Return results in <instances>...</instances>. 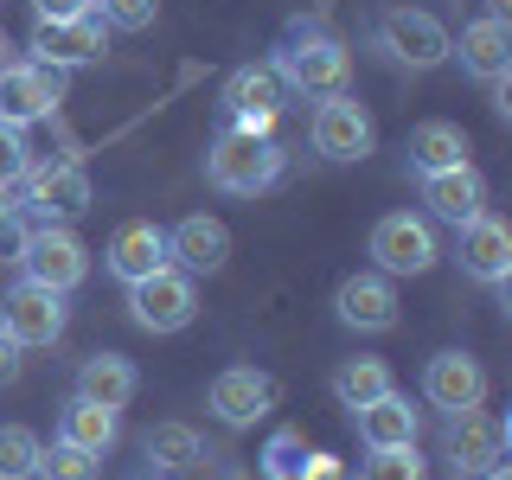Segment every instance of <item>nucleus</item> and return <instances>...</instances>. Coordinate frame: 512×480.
Here are the masks:
<instances>
[{"instance_id": "obj_26", "label": "nucleus", "mask_w": 512, "mask_h": 480, "mask_svg": "<svg viewBox=\"0 0 512 480\" xmlns=\"http://www.w3.org/2000/svg\"><path fill=\"white\" fill-rule=\"evenodd\" d=\"M199 455H205V442H199L192 423H154L148 436H141V461H148L154 474H186V468H199Z\"/></svg>"}, {"instance_id": "obj_2", "label": "nucleus", "mask_w": 512, "mask_h": 480, "mask_svg": "<svg viewBox=\"0 0 512 480\" xmlns=\"http://www.w3.org/2000/svg\"><path fill=\"white\" fill-rule=\"evenodd\" d=\"M288 154L276 148V135H237V128H218V141L205 148V180L231 199H256L282 180Z\"/></svg>"}, {"instance_id": "obj_32", "label": "nucleus", "mask_w": 512, "mask_h": 480, "mask_svg": "<svg viewBox=\"0 0 512 480\" xmlns=\"http://www.w3.org/2000/svg\"><path fill=\"white\" fill-rule=\"evenodd\" d=\"M26 167H32V141H26V128L0 122V192L20 186V180H26Z\"/></svg>"}, {"instance_id": "obj_35", "label": "nucleus", "mask_w": 512, "mask_h": 480, "mask_svg": "<svg viewBox=\"0 0 512 480\" xmlns=\"http://www.w3.org/2000/svg\"><path fill=\"white\" fill-rule=\"evenodd\" d=\"M20 372H26V346L13 340L7 327H0V384H13V378H20Z\"/></svg>"}, {"instance_id": "obj_39", "label": "nucleus", "mask_w": 512, "mask_h": 480, "mask_svg": "<svg viewBox=\"0 0 512 480\" xmlns=\"http://www.w3.org/2000/svg\"><path fill=\"white\" fill-rule=\"evenodd\" d=\"M7 64H13V45H7V32H0V71H7Z\"/></svg>"}, {"instance_id": "obj_7", "label": "nucleus", "mask_w": 512, "mask_h": 480, "mask_svg": "<svg viewBox=\"0 0 512 480\" xmlns=\"http://www.w3.org/2000/svg\"><path fill=\"white\" fill-rule=\"evenodd\" d=\"M192 314H199V282L186 276V269H154V276L128 282V320H135L141 333H180L192 327Z\"/></svg>"}, {"instance_id": "obj_21", "label": "nucleus", "mask_w": 512, "mask_h": 480, "mask_svg": "<svg viewBox=\"0 0 512 480\" xmlns=\"http://www.w3.org/2000/svg\"><path fill=\"white\" fill-rule=\"evenodd\" d=\"M103 269H109V276H116L122 288H128V282H141V276H154V269H167V231H160L154 218H128L122 231L109 237Z\"/></svg>"}, {"instance_id": "obj_3", "label": "nucleus", "mask_w": 512, "mask_h": 480, "mask_svg": "<svg viewBox=\"0 0 512 480\" xmlns=\"http://www.w3.org/2000/svg\"><path fill=\"white\" fill-rule=\"evenodd\" d=\"M372 45L397 64V71H436V64H448L455 32H448L436 13H423V7H410V0H404V7H384L378 13Z\"/></svg>"}, {"instance_id": "obj_13", "label": "nucleus", "mask_w": 512, "mask_h": 480, "mask_svg": "<svg viewBox=\"0 0 512 480\" xmlns=\"http://www.w3.org/2000/svg\"><path fill=\"white\" fill-rule=\"evenodd\" d=\"M64 320H71V308H64L58 288L26 282V276L7 288V301H0V327H7L26 352H32V346H58V340H64Z\"/></svg>"}, {"instance_id": "obj_20", "label": "nucleus", "mask_w": 512, "mask_h": 480, "mask_svg": "<svg viewBox=\"0 0 512 480\" xmlns=\"http://www.w3.org/2000/svg\"><path fill=\"white\" fill-rule=\"evenodd\" d=\"M416 180H423L429 224H468L474 212H487V180H480L474 160H461V167H442V173H416Z\"/></svg>"}, {"instance_id": "obj_15", "label": "nucleus", "mask_w": 512, "mask_h": 480, "mask_svg": "<svg viewBox=\"0 0 512 480\" xmlns=\"http://www.w3.org/2000/svg\"><path fill=\"white\" fill-rule=\"evenodd\" d=\"M205 404H212V416L224 429H250L276 410V378L256 372V365H224L212 378V391H205Z\"/></svg>"}, {"instance_id": "obj_27", "label": "nucleus", "mask_w": 512, "mask_h": 480, "mask_svg": "<svg viewBox=\"0 0 512 480\" xmlns=\"http://www.w3.org/2000/svg\"><path fill=\"white\" fill-rule=\"evenodd\" d=\"M384 391H397L384 359H340V372H333V397H340V410H365V404H378Z\"/></svg>"}, {"instance_id": "obj_34", "label": "nucleus", "mask_w": 512, "mask_h": 480, "mask_svg": "<svg viewBox=\"0 0 512 480\" xmlns=\"http://www.w3.org/2000/svg\"><path fill=\"white\" fill-rule=\"evenodd\" d=\"M20 237H26V212L0 192V256H7V263H13V250H20Z\"/></svg>"}, {"instance_id": "obj_29", "label": "nucleus", "mask_w": 512, "mask_h": 480, "mask_svg": "<svg viewBox=\"0 0 512 480\" xmlns=\"http://www.w3.org/2000/svg\"><path fill=\"white\" fill-rule=\"evenodd\" d=\"M263 480H308V436L301 429H276L263 442Z\"/></svg>"}, {"instance_id": "obj_18", "label": "nucleus", "mask_w": 512, "mask_h": 480, "mask_svg": "<svg viewBox=\"0 0 512 480\" xmlns=\"http://www.w3.org/2000/svg\"><path fill=\"white\" fill-rule=\"evenodd\" d=\"M167 263L186 269L192 282H199V276H218V269L231 263V231H224V218H212V212L180 218L167 231Z\"/></svg>"}, {"instance_id": "obj_24", "label": "nucleus", "mask_w": 512, "mask_h": 480, "mask_svg": "<svg viewBox=\"0 0 512 480\" xmlns=\"http://www.w3.org/2000/svg\"><path fill=\"white\" fill-rule=\"evenodd\" d=\"M135 391H141V378H135V365H128L122 352H90V359L77 365V397H90V404L122 410Z\"/></svg>"}, {"instance_id": "obj_17", "label": "nucleus", "mask_w": 512, "mask_h": 480, "mask_svg": "<svg viewBox=\"0 0 512 480\" xmlns=\"http://www.w3.org/2000/svg\"><path fill=\"white\" fill-rule=\"evenodd\" d=\"M448 58H461V71H468L474 84L506 90V77H512V26L493 20V13H480V20L461 26V39L448 45Z\"/></svg>"}, {"instance_id": "obj_19", "label": "nucleus", "mask_w": 512, "mask_h": 480, "mask_svg": "<svg viewBox=\"0 0 512 480\" xmlns=\"http://www.w3.org/2000/svg\"><path fill=\"white\" fill-rule=\"evenodd\" d=\"M333 320L352 333H391L397 327V288L391 276H378V269H365V276H346L333 288Z\"/></svg>"}, {"instance_id": "obj_31", "label": "nucleus", "mask_w": 512, "mask_h": 480, "mask_svg": "<svg viewBox=\"0 0 512 480\" xmlns=\"http://www.w3.org/2000/svg\"><path fill=\"white\" fill-rule=\"evenodd\" d=\"M39 468V436L26 423H0V480H32Z\"/></svg>"}, {"instance_id": "obj_14", "label": "nucleus", "mask_w": 512, "mask_h": 480, "mask_svg": "<svg viewBox=\"0 0 512 480\" xmlns=\"http://www.w3.org/2000/svg\"><path fill=\"white\" fill-rule=\"evenodd\" d=\"M109 52V26L96 13H77V20H32L26 58L52 64V71H77V64H96Z\"/></svg>"}, {"instance_id": "obj_11", "label": "nucleus", "mask_w": 512, "mask_h": 480, "mask_svg": "<svg viewBox=\"0 0 512 480\" xmlns=\"http://www.w3.org/2000/svg\"><path fill=\"white\" fill-rule=\"evenodd\" d=\"M26 205L20 212H32L39 224H71V218H84L90 205H96V192H90V173L77 167V160H52V167H26Z\"/></svg>"}, {"instance_id": "obj_38", "label": "nucleus", "mask_w": 512, "mask_h": 480, "mask_svg": "<svg viewBox=\"0 0 512 480\" xmlns=\"http://www.w3.org/2000/svg\"><path fill=\"white\" fill-rule=\"evenodd\" d=\"M487 13H493V20H506V13H512V0H487Z\"/></svg>"}, {"instance_id": "obj_16", "label": "nucleus", "mask_w": 512, "mask_h": 480, "mask_svg": "<svg viewBox=\"0 0 512 480\" xmlns=\"http://www.w3.org/2000/svg\"><path fill=\"white\" fill-rule=\"evenodd\" d=\"M423 397H429L442 416H461V410L487 404V365H480L474 352L448 346V352H436V359L423 365Z\"/></svg>"}, {"instance_id": "obj_1", "label": "nucleus", "mask_w": 512, "mask_h": 480, "mask_svg": "<svg viewBox=\"0 0 512 480\" xmlns=\"http://www.w3.org/2000/svg\"><path fill=\"white\" fill-rule=\"evenodd\" d=\"M269 64H276L282 90L308 96V103H320V96H340L352 84V45L340 39V32H327L320 20H288Z\"/></svg>"}, {"instance_id": "obj_37", "label": "nucleus", "mask_w": 512, "mask_h": 480, "mask_svg": "<svg viewBox=\"0 0 512 480\" xmlns=\"http://www.w3.org/2000/svg\"><path fill=\"white\" fill-rule=\"evenodd\" d=\"M480 480H512V468H506V461H493V468L480 474Z\"/></svg>"}, {"instance_id": "obj_25", "label": "nucleus", "mask_w": 512, "mask_h": 480, "mask_svg": "<svg viewBox=\"0 0 512 480\" xmlns=\"http://www.w3.org/2000/svg\"><path fill=\"white\" fill-rule=\"evenodd\" d=\"M404 154H410L416 173H442V167H461L474 148H468V128H461V122H416L410 141H404Z\"/></svg>"}, {"instance_id": "obj_23", "label": "nucleus", "mask_w": 512, "mask_h": 480, "mask_svg": "<svg viewBox=\"0 0 512 480\" xmlns=\"http://www.w3.org/2000/svg\"><path fill=\"white\" fill-rule=\"evenodd\" d=\"M352 423H359V442H365V448H404V442H416V429H423V416L410 410V397L384 391L378 404L352 410Z\"/></svg>"}, {"instance_id": "obj_22", "label": "nucleus", "mask_w": 512, "mask_h": 480, "mask_svg": "<svg viewBox=\"0 0 512 480\" xmlns=\"http://www.w3.org/2000/svg\"><path fill=\"white\" fill-rule=\"evenodd\" d=\"M52 442H71V448H90V455H109L122 442V410L109 404H90V397H64L58 423H52Z\"/></svg>"}, {"instance_id": "obj_12", "label": "nucleus", "mask_w": 512, "mask_h": 480, "mask_svg": "<svg viewBox=\"0 0 512 480\" xmlns=\"http://www.w3.org/2000/svg\"><path fill=\"white\" fill-rule=\"evenodd\" d=\"M442 455H448V468H455V480H480L493 461H506V416H493L480 404L461 410V416H448Z\"/></svg>"}, {"instance_id": "obj_36", "label": "nucleus", "mask_w": 512, "mask_h": 480, "mask_svg": "<svg viewBox=\"0 0 512 480\" xmlns=\"http://www.w3.org/2000/svg\"><path fill=\"white\" fill-rule=\"evenodd\" d=\"M39 20H77V13H96V0H32Z\"/></svg>"}, {"instance_id": "obj_4", "label": "nucleus", "mask_w": 512, "mask_h": 480, "mask_svg": "<svg viewBox=\"0 0 512 480\" xmlns=\"http://www.w3.org/2000/svg\"><path fill=\"white\" fill-rule=\"evenodd\" d=\"M13 263H20L26 282H45V288H58V295H71V288L90 276V250L71 224H26Z\"/></svg>"}, {"instance_id": "obj_5", "label": "nucleus", "mask_w": 512, "mask_h": 480, "mask_svg": "<svg viewBox=\"0 0 512 480\" xmlns=\"http://www.w3.org/2000/svg\"><path fill=\"white\" fill-rule=\"evenodd\" d=\"M365 250H372L378 276H429L436 256H442V237H436V224L423 212H384L372 224V244Z\"/></svg>"}, {"instance_id": "obj_8", "label": "nucleus", "mask_w": 512, "mask_h": 480, "mask_svg": "<svg viewBox=\"0 0 512 480\" xmlns=\"http://www.w3.org/2000/svg\"><path fill=\"white\" fill-rule=\"evenodd\" d=\"M308 141H314V154L320 160H365L378 148V122H372V109L359 103V96H320L314 103V122H308Z\"/></svg>"}, {"instance_id": "obj_28", "label": "nucleus", "mask_w": 512, "mask_h": 480, "mask_svg": "<svg viewBox=\"0 0 512 480\" xmlns=\"http://www.w3.org/2000/svg\"><path fill=\"white\" fill-rule=\"evenodd\" d=\"M39 480H96L103 474V455L90 448H71V442H39Z\"/></svg>"}, {"instance_id": "obj_6", "label": "nucleus", "mask_w": 512, "mask_h": 480, "mask_svg": "<svg viewBox=\"0 0 512 480\" xmlns=\"http://www.w3.org/2000/svg\"><path fill=\"white\" fill-rule=\"evenodd\" d=\"M282 77L276 64H237L218 90V128H237V135H269L282 116Z\"/></svg>"}, {"instance_id": "obj_33", "label": "nucleus", "mask_w": 512, "mask_h": 480, "mask_svg": "<svg viewBox=\"0 0 512 480\" xmlns=\"http://www.w3.org/2000/svg\"><path fill=\"white\" fill-rule=\"evenodd\" d=\"M96 20L116 32H148L160 20V0H96Z\"/></svg>"}, {"instance_id": "obj_9", "label": "nucleus", "mask_w": 512, "mask_h": 480, "mask_svg": "<svg viewBox=\"0 0 512 480\" xmlns=\"http://www.w3.org/2000/svg\"><path fill=\"white\" fill-rule=\"evenodd\" d=\"M455 263L480 288H512V224L500 212H474L455 224Z\"/></svg>"}, {"instance_id": "obj_30", "label": "nucleus", "mask_w": 512, "mask_h": 480, "mask_svg": "<svg viewBox=\"0 0 512 480\" xmlns=\"http://www.w3.org/2000/svg\"><path fill=\"white\" fill-rule=\"evenodd\" d=\"M359 480H429V461L416 455V442H404V448H365Z\"/></svg>"}, {"instance_id": "obj_10", "label": "nucleus", "mask_w": 512, "mask_h": 480, "mask_svg": "<svg viewBox=\"0 0 512 480\" xmlns=\"http://www.w3.org/2000/svg\"><path fill=\"white\" fill-rule=\"evenodd\" d=\"M64 77H71V71H52V64H39V58H13L7 71H0V122L32 128V122L58 116Z\"/></svg>"}]
</instances>
